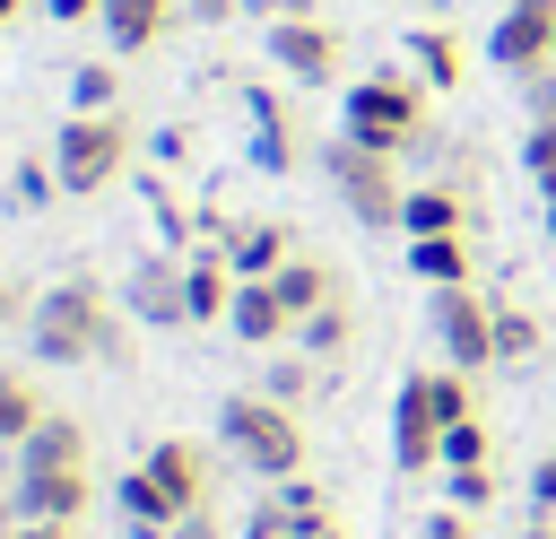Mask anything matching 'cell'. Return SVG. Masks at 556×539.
I'll use <instances>...</instances> for the list:
<instances>
[{
	"mask_svg": "<svg viewBox=\"0 0 556 539\" xmlns=\"http://www.w3.org/2000/svg\"><path fill=\"white\" fill-rule=\"evenodd\" d=\"M26 339L43 365H122L130 356V313L104 304L87 278H61L26 304Z\"/></svg>",
	"mask_w": 556,
	"mask_h": 539,
	"instance_id": "cell-1",
	"label": "cell"
},
{
	"mask_svg": "<svg viewBox=\"0 0 556 539\" xmlns=\"http://www.w3.org/2000/svg\"><path fill=\"white\" fill-rule=\"evenodd\" d=\"M426 78H408V70H374V78H356L348 87V113H339V130L356 139V148H382V156H400V148H417L426 139Z\"/></svg>",
	"mask_w": 556,
	"mask_h": 539,
	"instance_id": "cell-2",
	"label": "cell"
},
{
	"mask_svg": "<svg viewBox=\"0 0 556 539\" xmlns=\"http://www.w3.org/2000/svg\"><path fill=\"white\" fill-rule=\"evenodd\" d=\"M217 443L252 469V478H295L304 469V426H295V409H278L269 391H235L226 409H217Z\"/></svg>",
	"mask_w": 556,
	"mask_h": 539,
	"instance_id": "cell-3",
	"label": "cell"
},
{
	"mask_svg": "<svg viewBox=\"0 0 556 539\" xmlns=\"http://www.w3.org/2000/svg\"><path fill=\"white\" fill-rule=\"evenodd\" d=\"M321 174H330V191H339V209L356 217V226H374V235H391L400 226V209H408V191H400V174H391V156L382 148H356L348 130L321 148Z\"/></svg>",
	"mask_w": 556,
	"mask_h": 539,
	"instance_id": "cell-4",
	"label": "cell"
},
{
	"mask_svg": "<svg viewBox=\"0 0 556 539\" xmlns=\"http://www.w3.org/2000/svg\"><path fill=\"white\" fill-rule=\"evenodd\" d=\"M122 165H130V122H122V113H70V122H61V139H52V174H61L70 200L104 191Z\"/></svg>",
	"mask_w": 556,
	"mask_h": 539,
	"instance_id": "cell-5",
	"label": "cell"
},
{
	"mask_svg": "<svg viewBox=\"0 0 556 539\" xmlns=\"http://www.w3.org/2000/svg\"><path fill=\"white\" fill-rule=\"evenodd\" d=\"M434 339H443L452 374H486L495 365V304L478 287H434Z\"/></svg>",
	"mask_w": 556,
	"mask_h": 539,
	"instance_id": "cell-6",
	"label": "cell"
},
{
	"mask_svg": "<svg viewBox=\"0 0 556 539\" xmlns=\"http://www.w3.org/2000/svg\"><path fill=\"white\" fill-rule=\"evenodd\" d=\"M391 461L417 478V469H443V417H434V391H426V374H408L400 391H391Z\"/></svg>",
	"mask_w": 556,
	"mask_h": 539,
	"instance_id": "cell-7",
	"label": "cell"
},
{
	"mask_svg": "<svg viewBox=\"0 0 556 539\" xmlns=\"http://www.w3.org/2000/svg\"><path fill=\"white\" fill-rule=\"evenodd\" d=\"M269 61H278V78H295V87H330V78H339V35H330L321 17H269Z\"/></svg>",
	"mask_w": 556,
	"mask_h": 539,
	"instance_id": "cell-8",
	"label": "cell"
},
{
	"mask_svg": "<svg viewBox=\"0 0 556 539\" xmlns=\"http://www.w3.org/2000/svg\"><path fill=\"white\" fill-rule=\"evenodd\" d=\"M486 61L495 70H539L556 61V0H504L495 35H486Z\"/></svg>",
	"mask_w": 556,
	"mask_h": 539,
	"instance_id": "cell-9",
	"label": "cell"
},
{
	"mask_svg": "<svg viewBox=\"0 0 556 539\" xmlns=\"http://www.w3.org/2000/svg\"><path fill=\"white\" fill-rule=\"evenodd\" d=\"M122 313H130V322H148V330H174V322H191V296H182V252H156V261H139V270L122 278Z\"/></svg>",
	"mask_w": 556,
	"mask_h": 539,
	"instance_id": "cell-10",
	"label": "cell"
},
{
	"mask_svg": "<svg viewBox=\"0 0 556 539\" xmlns=\"http://www.w3.org/2000/svg\"><path fill=\"white\" fill-rule=\"evenodd\" d=\"M139 469H148L182 513H191V504H208V461H200V443H191V435H156V443L139 452Z\"/></svg>",
	"mask_w": 556,
	"mask_h": 539,
	"instance_id": "cell-11",
	"label": "cell"
},
{
	"mask_svg": "<svg viewBox=\"0 0 556 539\" xmlns=\"http://www.w3.org/2000/svg\"><path fill=\"white\" fill-rule=\"evenodd\" d=\"M9 504H17L26 522H78V513L96 504V487H87V469H35V478L9 487Z\"/></svg>",
	"mask_w": 556,
	"mask_h": 539,
	"instance_id": "cell-12",
	"label": "cell"
},
{
	"mask_svg": "<svg viewBox=\"0 0 556 539\" xmlns=\"http://www.w3.org/2000/svg\"><path fill=\"white\" fill-rule=\"evenodd\" d=\"M226 261H235V278H278V270L295 261V226H278V217H235Z\"/></svg>",
	"mask_w": 556,
	"mask_h": 539,
	"instance_id": "cell-13",
	"label": "cell"
},
{
	"mask_svg": "<svg viewBox=\"0 0 556 539\" xmlns=\"http://www.w3.org/2000/svg\"><path fill=\"white\" fill-rule=\"evenodd\" d=\"M243 113H252V174H295V122L269 87H243Z\"/></svg>",
	"mask_w": 556,
	"mask_h": 539,
	"instance_id": "cell-14",
	"label": "cell"
},
{
	"mask_svg": "<svg viewBox=\"0 0 556 539\" xmlns=\"http://www.w3.org/2000/svg\"><path fill=\"white\" fill-rule=\"evenodd\" d=\"M35 469H87V426L61 417V409H43V426L17 443V478H35Z\"/></svg>",
	"mask_w": 556,
	"mask_h": 539,
	"instance_id": "cell-15",
	"label": "cell"
},
{
	"mask_svg": "<svg viewBox=\"0 0 556 539\" xmlns=\"http://www.w3.org/2000/svg\"><path fill=\"white\" fill-rule=\"evenodd\" d=\"M113 504H122V530H130V539H165V530L182 522V504H174V496H165V487H156V478H148L139 461L122 469V487H113Z\"/></svg>",
	"mask_w": 556,
	"mask_h": 539,
	"instance_id": "cell-16",
	"label": "cell"
},
{
	"mask_svg": "<svg viewBox=\"0 0 556 539\" xmlns=\"http://www.w3.org/2000/svg\"><path fill=\"white\" fill-rule=\"evenodd\" d=\"M226 330H235L243 348H278L295 322H287V304L269 296V278H243V287H235V313H226Z\"/></svg>",
	"mask_w": 556,
	"mask_h": 539,
	"instance_id": "cell-17",
	"label": "cell"
},
{
	"mask_svg": "<svg viewBox=\"0 0 556 539\" xmlns=\"http://www.w3.org/2000/svg\"><path fill=\"white\" fill-rule=\"evenodd\" d=\"M104 43L113 52H148V43H165V26H174V0H104Z\"/></svg>",
	"mask_w": 556,
	"mask_h": 539,
	"instance_id": "cell-18",
	"label": "cell"
},
{
	"mask_svg": "<svg viewBox=\"0 0 556 539\" xmlns=\"http://www.w3.org/2000/svg\"><path fill=\"white\" fill-rule=\"evenodd\" d=\"M469 235H408V278L426 287H469Z\"/></svg>",
	"mask_w": 556,
	"mask_h": 539,
	"instance_id": "cell-19",
	"label": "cell"
},
{
	"mask_svg": "<svg viewBox=\"0 0 556 539\" xmlns=\"http://www.w3.org/2000/svg\"><path fill=\"white\" fill-rule=\"evenodd\" d=\"M348 339H356V304H348V296H330V304H313V313L295 322V348H304L313 365L348 356Z\"/></svg>",
	"mask_w": 556,
	"mask_h": 539,
	"instance_id": "cell-20",
	"label": "cell"
},
{
	"mask_svg": "<svg viewBox=\"0 0 556 539\" xmlns=\"http://www.w3.org/2000/svg\"><path fill=\"white\" fill-rule=\"evenodd\" d=\"M400 226H408V235H460V226H469V200H460L452 183H417L408 209H400Z\"/></svg>",
	"mask_w": 556,
	"mask_h": 539,
	"instance_id": "cell-21",
	"label": "cell"
},
{
	"mask_svg": "<svg viewBox=\"0 0 556 539\" xmlns=\"http://www.w3.org/2000/svg\"><path fill=\"white\" fill-rule=\"evenodd\" d=\"M269 296L287 304V322H304L313 304H330V296H339V278H330V261H304V252H295V261L269 278Z\"/></svg>",
	"mask_w": 556,
	"mask_h": 539,
	"instance_id": "cell-22",
	"label": "cell"
},
{
	"mask_svg": "<svg viewBox=\"0 0 556 539\" xmlns=\"http://www.w3.org/2000/svg\"><path fill=\"white\" fill-rule=\"evenodd\" d=\"M269 496H278V513H287V530H295V539H313V530H339V522H330V496H321L304 469H295V478H278Z\"/></svg>",
	"mask_w": 556,
	"mask_h": 539,
	"instance_id": "cell-23",
	"label": "cell"
},
{
	"mask_svg": "<svg viewBox=\"0 0 556 539\" xmlns=\"http://www.w3.org/2000/svg\"><path fill=\"white\" fill-rule=\"evenodd\" d=\"M408 52H417V78H426L434 96H452V87H460V35H443V26H417V43H408Z\"/></svg>",
	"mask_w": 556,
	"mask_h": 539,
	"instance_id": "cell-24",
	"label": "cell"
},
{
	"mask_svg": "<svg viewBox=\"0 0 556 539\" xmlns=\"http://www.w3.org/2000/svg\"><path fill=\"white\" fill-rule=\"evenodd\" d=\"M43 426V400H35V383L26 374H0V443H26Z\"/></svg>",
	"mask_w": 556,
	"mask_h": 539,
	"instance_id": "cell-25",
	"label": "cell"
},
{
	"mask_svg": "<svg viewBox=\"0 0 556 539\" xmlns=\"http://www.w3.org/2000/svg\"><path fill=\"white\" fill-rule=\"evenodd\" d=\"M113 96H122L113 61H78L70 70V113H113Z\"/></svg>",
	"mask_w": 556,
	"mask_h": 539,
	"instance_id": "cell-26",
	"label": "cell"
},
{
	"mask_svg": "<svg viewBox=\"0 0 556 539\" xmlns=\"http://www.w3.org/2000/svg\"><path fill=\"white\" fill-rule=\"evenodd\" d=\"M313 383H321V365H313V356H278V365L261 374V391H269L278 409H304V400H313Z\"/></svg>",
	"mask_w": 556,
	"mask_h": 539,
	"instance_id": "cell-27",
	"label": "cell"
},
{
	"mask_svg": "<svg viewBox=\"0 0 556 539\" xmlns=\"http://www.w3.org/2000/svg\"><path fill=\"white\" fill-rule=\"evenodd\" d=\"M530 356H539V322L495 304V365H530Z\"/></svg>",
	"mask_w": 556,
	"mask_h": 539,
	"instance_id": "cell-28",
	"label": "cell"
},
{
	"mask_svg": "<svg viewBox=\"0 0 556 539\" xmlns=\"http://www.w3.org/2000/svg\"><path fill=\"white\" fill-rule=\"evenodd\" d=\"M521 174L539 183V200H556V122H530V139H521Z\"/></svg>",
	"mask_w": 556,
	"mask_h": 539,
	"instance_id": "cell-29",
	"label": "cell"
},
{
	"mask_svg": "<svg viewBox=\"0 0 556 539\" xmlns=\"http://www.w3.org/2000/svg\"><path fill=\"white\" fill-rule=\"evenodd\" d=\"M495 452H486V426L478 417H460V426H443V469H486Z\"/></svg>",
	"mask_w": 556,
	"mask_h": 539,
	"instance_id": "cell-30",
	"label": "cell"
},
{
	"mask_svg": "<svg viewBox=\"0 0 556 539\" xmlns=\"http://www.w3.org/2000/svg\"><path fill=\"white\" fill-rule=\"evenodd\" d=\"M443 496H452L460 513H478V504H495V461H486V469H443Z\"/></svg>",
	"mask_w": 556,
	"mask_h": 539,
	"instance_id": "cell-31",
	"label": "cell"
},
{
	"mask_svg": "<svg viewBox=\"0 0 556 539\" xmlns=\"http://www.w3.org/2000/svg\"><path fill=\"white\" fill-rule=\"evenodd\" d=\"M52 191H61V174H52V156H43V165H17V183H9V200H17V209H43Z\"/></svg>",
	"mask_w": 556,
	"mask_h": 539,
	"instance_id": "cell-32",
	"label": "cell"
},
{
	"mask_svg": "<svg viewBox=\"0 0 556 539\" xmlns=\"http://www.w3.org/2000/svg\"><path fill=\"white\" fill-rule=\"evenodd\" d=\"M426 391H434V417H443V426L469 417V374H426Z\"/></svg>",
	"mask_w": 556,
	"mask_h": 539,
	"instance_id": "cell-33",
	"label": "cell"
},
{
	"mask_svg": "<svg viewBox=\"0 0 556 539\" xmlns=\"http://www.w3.org/2000/svg\"><path fill=\"white\" fill-rule=\"evenodd\" d=\"M521 104H530V122H556V61L521 70Z\"/></svg>",
	"mask_w": 556,
	"mask_h": 539,
	"instance_id": "cell-34",
	"label": "cell"
},
{
	"mask_svg": "<svg viewBox=\"0 0 556 539\" xmlns=\"http://www.w3.org/2000/svg\"><path fill=\"white\" fill-rule=\"evenodd\" d=\"M530 513H556V443L530 461Z\"/></svg>",
	"mask_w": 556,
	"mask_h": 539,
	"instance_id": "cell-35",
	"label": "cell"
},
{
	"mask_svg": "<svg viewBox=\"0 0 556 539\" xmlns=\"http://www.w3.org/2000/svg\"><path fill=\"white\" fill-rule=\"evenodd\" d=\"M417 539H478V530H469V513H460V504H443V513H426V530H417Z\"/></svg>",
	"mask_w": 556,
	"mask_h": 539,
	"instance_id": "cell-36",
	"label": "cell"
},
{
	"mask_svg": "<svg viewBox=\"0 0 556 539\" xmlns=\"http://www.w3.org/2000/svg\"><path fill=\"white\" fill-rule=\"evenodd\" d=\"M243 539H295V530H287V513H278V496H269V504H252V522H243Z\"/></svg>",
	"mask_w": 556,
	"mask_h": 539,
	"instance_id": "cell-37",
	"label": "cell"
},
{
	"mask_svg": "<svg viewBox=\"0 0 556 539\" xmlns=\"http://www.w3.org/2000/svg\"><path fill=\"white\" fill-rule=\"evenodd\" d=\"M165 539H226V530H217V513H208V504H191V513H182Z\"/></svg>",
	"mask_w": 556,
	"mask_h": 539,
	"instance_id": "cell-38",
	"label": "cell"
},
{
	"mask_svg": "<svg viewBox=\"0 0 556 539\" xmlns=\"http://www.w3.org/2000/svg\"><path fill=\"white\" fill-rule=\"evenodd\" d=\"M43 9H52L61 26H96V17H104V0H43Z\"/></svg>",
	"mask_w": 556,
	"mask_h": 539,
	"instance_id": "cell-39",
	"label": "cell"
},
{
	"mask_svg": "<svg viewBox=\"0 0 556 539\" xmlns=\"http://www.w3.org/2000/svg\"><path fill=\"white\" fill-rule=\"evenodd\" d=\"M9 539H78V522H17Z\"/></svg>",
	"mask_w": 556,
	"mask_h": 539,
	"instance_id": "cell-40",
	"label": "cell"
},
{
	"mask_svg": "<svg viewBox=\"0 0 556 539\" xmlns=\"http://www.w3.org/2000/svg\"><path fill=\"white\" fill-rule=\"evenodd\" d=\"M243 9H261V17H313V0H243Z\"/></svg>",
	"mask_w": 556,
	"mask_h": 539,
	"instance_id": "cell-41",
	"label": "cell"
},
{
	"mask_svg": "<svg viewBox=\"0 0 556 539\" xmlns=\"http://www.w3.org/2000/svg\"><path fill=\"white\" fill-rule=\"evenodd\" d=\"M26 304H35V296H17V287L0 278V330H9V322H26Z\"/></svg>",
	"mask_w": 556,
	"mask_h": 539,
	"instance_id": "cell-42",
	"label": "cell"
},
{
	"mask_svg": "<svg viewBox=\"0 0 556 539\" xmlns=\"http://www.w3.org/2000/svg\"><path fill=\"white\" fill-rule=\"evenodd\" d=\"M235 9H243V0H191V17H200V26H226Z\"/></svg>",
	"mask_w": 556,
	"mask_h": 539,
	"instance_id": "cell-43",
	"label": "cell"
},
{
	"mask_svg": "<svg viewBox=\"0 0 556 539\" xmlns=\"http://www.w3.org/2000/svg\"><path fill=\"white\" fill-rule=\"evenodd\" d=\"M513 539H556V513H530V522H521Z\"/></svg>",
	"mask_w": 556,
	"mask_h": 539,
	"instance_id": "cell-44",
	"label": "cell"
},
{
	"mask_svg": "<svg viewBox=\"0 0 556 539\" xmlns=\"http://www.w3.org/2000/svg\"><path fill=\"white\" fill-rule=\"evenodd\" d=\"M17 522H26V513H17V504H0V539H9V530H17Z\"/></svg>",
	"mask_w": 556,
	"mask_h": 539,
	"instance_id": "cell-45",
	"label": "cell"
},
{
	"mask_svg": "<svg viewBox=\"0 0 556 539\" xmlns=\"http://www.w3.org/2000/svg\"><path fill=\"white\" fill-rule=\"evenodd\" d=\"M17 9H26V0H0V26H9V17H17Z\"/></svg>",
	"mask_w": 556,
	"mask_h": 539,
	"instance_id": "cell-46",
	"label": "cell"
},
{
	"mask_svg": "<svg viewBox=\"0 0 556 539\" xmlns=\"http://www.w3.org/2000/svg\"><path fill=\"white\" fill-rule=\"evenodd\" d=\"M547 243H556V200H547Z\"/></svg>",
	"mask_w": 556,
	"mask_h": 539,
	"instance_id": "cell-47",
	"label": "cell"
},
{
	"mask_svg": "<svg viewBox=\"0 0 556 539\" xmlns=\"http://www.w3.org/2000/svg\"><path fill=\"white\" fill-rule=\"evenodd\" d=\"M313 539H348V530H313Z\"/></svg>",
	"mask_w": 556,
	"mask_h": 539,
	"instance_id": "cell-48",
	"label": "cell"
},
{
	"mask_svg": "<svg viewBox=\"0 0 556 539\" xmlns=\"http://www.w3.org/2000/svg\"><path fill=\"white\" fill-rule=\"evenodd\" d=\"M426 9H434V0H426Z\"/></svg>",
	"mask_w": 556,
	"mask_h": 539,
	"instance_id": "cell-49",
	"label": "cell"
}]
</instances>
